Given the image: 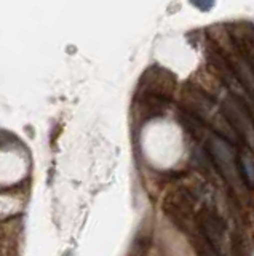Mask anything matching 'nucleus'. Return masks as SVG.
I'll return each mask as SVG.
<instances>
[{"label": "nucleus", "mask_w": 254, "mask_h": 256, "mask_svg": "<svg viewBox=\"0 0 254 256\" xmlns=\"http://www.w3.org/2000/svg\"><path fill=\"white\" fill-rule=\"evenodd\" d=\"M184 98H186L187 109L198 120L211 125L218 136L227 140L229 142H234L238 138L237 133L232 130V126L229 125L227 118L222 114L221 108H218L206 93L198 90V88H190V90L184 93Z\"/></svg>", "instance_id": "1"}, {"label": "nucleus", "mask_w": 254, "mask_h": 256, "mask_svg": "<svg viewBox=\"0 0 254 256\" xmlns=\"http://www.w3.org/2000/svg\"><path fill=\"white\" fill-rule=\"evenodd\" d=\"M208 150L214 165H216V170L221 173L222 178L235 190L242 192L245 180L240 170V164H238V156L232 142H229L227 140L221 138V136L214 133L208 140Z\"/></svg>", "instance_id": "2"}, {"label": "nucleus", "mask_w": 254, "mask_h": 256, "mask_svg": "<svg viewBox=\"0 0 254 256\" xmlns=\"http://www.w3.org/2000/svg\"><path fill=\"white\" fill-rule=\"evenodd\" d=\"M221 110L237 136H242L250 148H254V122L251 117V110L230 93L222 96Z\"/></svg>", "instance_id": "3"}, {"label": "nucleus", "mask_w": 254, "mask_h": 256, "mask_svg": "<svg viewBox=\"0 0 254 256\" xmlns=\"http://www.w3.org/2000/svg\"><path fill=\"white\" fill-rule=\"evenodd\" d=\"M197 222L205 242L221 253L226 245V222L221 216L210 208H202L197 216Z\"/></svg>", "instance_id": "4"}, {"label": "nucleus", "mask_w": 254, "mask_h": 256, "mask_svg": "<svg viewBox=\"0 0 254 256\" xmlns=\"http://www.w3.org/2000/svg\"><path fill=\"white\" fill-rule=\"evenodd\" d=\"M229 64H230V68L234 69V72L237 74L238 80L242 82V85L246 88V90H248V93L254 98V72L250 68V64L246 62V60L240 54V52L229 60Z\"/></svg>", "instance_id": "5"}, {"label": "nucleus", "mask_w": 254, "mask_h": 256, "mask_svg": "<svg viewBox=\"0 0 254 256\" xmlns=\"http://www.w3.org/2000/svg\"><path fill=\"white\" fill-rule=\"evenodd\" d=\"M238 164H240V170H242L245 182L254 189V158L250 154L248 149H243L240 152V156H238Z\"/></svg>", "instance_id": "6"}, {"label": "nucleus", "mask_w": 254, "mask_h": 256, "mask_svg": "<svg viewBox=\"0 0 254 256\" xmlns=\"http://www.w3.org/2000/svg\"><path fill=\"white\" fill-rule=\"evenodd\" d=\"M238 48H240V54L250 64V68L254 72V37L251 38L250 34H245L238 37Z\"/></svg>", "instance_id": "7"}, {"label": "nucleus", "mask_w": 254, "mask_h": 256, "mask_svg": "<svg viewBox=\"0 0 254 256\" xmlns=\"http://www.w3.org/2000/svg\"><path fill=\"white\" fill-rule=\"evenodd\" d=\"M194 5H195L197 8H200V10H210V8L214 6L213 2H210V4H202V2H200V4H194Z\"/></svg>", "instance_id": "8"}]
</instances>
